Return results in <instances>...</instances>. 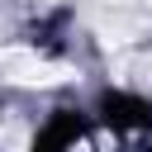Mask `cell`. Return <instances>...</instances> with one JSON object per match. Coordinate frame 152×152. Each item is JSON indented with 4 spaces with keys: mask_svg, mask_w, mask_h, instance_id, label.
Returning <instances> with one entry per match:
<instances>
[{
    "mask_svg": "<svg viewBox=\"0 0 152 152\" xmlns=\"http://www.w3.org/2000/svg\"><path fill=\"white\" fill-rule=\"evenodd\" d=\"M104 124L114 133H138V128L152 124V109L142 100H133V95H109L104 100Z\"/></svg>",
    "mask_w": 152,
    "mask_h": 152,
    "instance_id": "6da1fadb",
    "label": "cell"
}]
</instances>
